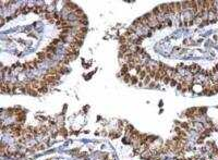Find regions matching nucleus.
Masks as SVG:
<instances>
[{"instance_id":"nucleus-1","label":"nucleus","mask_w":218,"mask_h":160,"mask_svg":"<svg viewBox=\"0 0 218 160\" xmlns=\"http://www.w3.org/2000/svg\"><path fill=\"white\" fill-rule=\"evenodd\" d=\"M187 69L191 72V74H200V72L202 71V69H201L200 65H197V64L193 63L191 64V65H189V67H187Z\"/></svg>"}]
</instances>
